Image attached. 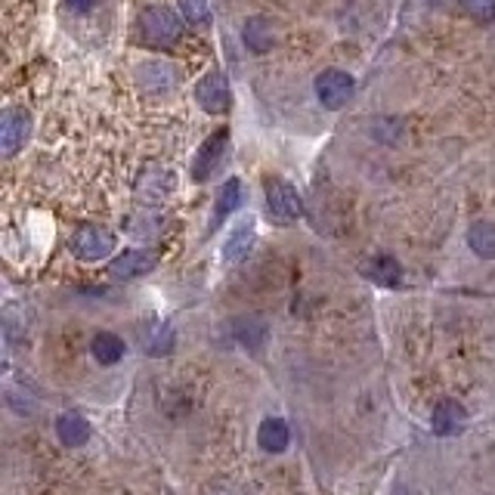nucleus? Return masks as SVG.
Segmentation results:
<instances>
[{"mask_svg":"<svg viewBox=\"0 0 495 495\" xmlns=\"http://www.w3.org/2000/svg\"><path fill=\"white\" fill-rule=\"evenodd\" d=\"M136 25H140L143 32V41L155 43V47H167V43L180 41V34H183L180 16H173V10H167V6H149V10H143Z\"/></svg>","mask_w":495,"mask_h":495,"instance_id":"1","label":"nucleus"},{"mask_svg":"<svg viewBox=\"0 0 495 495\" xmlns=\"http://www.w3.org/2000/svg\"><path fill=\"white\" fill-rule=\"evenodd\" d=\"M69 248L78 260H103L115 251V232L106 227H81L71 236Z\"/></svg>","mask_w":495,"mask_h":495,"instance_id":"2","label":"nucleus"},{"mask_svg":"<svg viewBox=\"0 0 495 495\" xmlns=\"http://www.w3.org/2000/svg\"><path fill=\"white\" fill-rule=\"evenodd\" d=\"M353 90H356V81L344 69H325L322 75L316 78V97L325 108H344L350 103Z\"/></svg>","mask_w":495,"mask_h":495,"instance_id":"3","label":"nucleus"},{"mask_svg":"<svg viewBox=\"0 0 495 495\" xmlns=\"http://www.w3.org/2000/svg\"><path fill=\"white\" fill-rule=\"evenodd\" d=\"M266 208L276 223H294L304 214L301 195L285 180H266Z\"/></svg>","mask_w":495,"mask_h":495,"instance_id":"4","label":"nucleus"},{"mask_svg":"<svg viewBox=\"0 0 495 495\" xmlns=\"http://www.w3.org/2000/svg\"><path fill=\"white\" fill-rule=\"evenodd\" d=\"M195 99H199V106L205 108L210 115H223L232 103V93H229V81L227 75H223L220 69L208 71L205 78L195 87Z\"/></svg>","mask_w":495,"mask_h":495,"instance_id":"5","label":"nucleus"},{"mask_svg":"<svg viewBox=\"0 0 495 495\" xmlns=\"http://www.w3.org/2000/svg\"><path fill=\"white\" fill-rule=\"evenodd\" d=\"M227 143H229V130H217V134H210L208 140L201 143L199 155H195V164H192V177L199 180V183L210 180V173H214L217 164L223 162Z\"/></svg>","mask_w":495,"mask_h":495,"instance_id":"6","label":"nucleus"},{"mask_svg":"<svg viewBox=\"0 0 495 495\" xmlns=\"http://www.w3.org/2000/svg\"><path fill=\"white\" fill-rule=\"evenodd\" d=\"M28 130H32V118L25 112L4 115V121H0V149H4V155H16L28 140Z\"/></svg>","mask_w":495,"mask_h":495,"instance_id":"7","label":"nucleus"},{"mask_svg":"<svg viewBox=\"0 0 495 495\" xmlns=\"http://www.w3.org/2000/svg\"><path fill=\"white\" fill-rule=\"evenodd\" d=\"M155 266V254L152 251H124L108 264V276L112 279H136V276L149 273Z\"/></svg>","mask_w":495,"mask_h":495,"instance_id":"8","label":"nucleus"},{"mask_svg":"<svg viewBox=\"0 0 495 495\" xmlns=\"http://www.w3.org/2000/svg\"><path fill=\"white\" fill-rule=\"evenodd\" d=\"M173 189V177L162 167H145L140 173V183H136V195H140V201H149V205H155V201H164L167 192Z\"/></svg>","mask_w":495,"mask_h":495,"instance_id":"9","label":"nucleus"},{"mask_svg":"<svg viewBox=\"0 0 495 495\" xmlns=\"http://www.w3.org/2000/svg\"><path fill=\"white\" fill-rule=\"evenodd\" d=\"M464 418H468V412H464V406L458 399H443L434 409V434L453 436L464 427Z\"/></svg>","mask_w":495,"mask_h":495,"instance_id":"10","label":"nucleus"},{"mask_svg":"<svg viewBox=\"0 0 495 495\" xmlns=\"http://www.w3.org/2000/svg\"><path fill=\"white\" fill-rule=\"evenodd\" d=\"M362 276L384 288H397L399 282H403V266H399L393 257H388V254H378V257L362 264Z\"/></svg>","mask_w":495,"mask_h":495,"instance_id":"11","label":"nucleus"},{"mask_svg":"<svg viewBox=\"0 0 495 495\" xmlns=\"http://www.w3.org/2000/svg\"><path fill=\"white\" fill-rule=\"evenodd\" d=\"M56 436L65 446H84L90 440V425H87L81 412H62L60 421H56Z\"/></svg>","mask_w":495,"mask_h":495,"instance_id":"12","label":"nucleus"},{"mask_svg":"<svg viewBox=\"0 0 495 495\" xmlns=\"http://www.w3.org/2000/svg\"><path fill=\"white\" fill-rule=\"evenodd\" d=\"M257 440H260V446H264V453L279 455V453H285L288 449L291 431H288V425L282 418H266L264 425H260V431H257Z\"/></svg>","mask_w":495,"mask_h":495,"instance_id":"13","label":"nucleus"},{"mask_svg":"<svg viewBox=\"0 0 495 495\" xmlns=\"http://www.w3.org/2000/svg\"><path fill=\"white\" fill-rule=\"evenodd\" d=\"M136 78H140V84L149 87V90H171V87H177V71L164 62L140 65V69H136Z\"/></svg>","mask_w":495,"mask_h":495,"instance_id":"14","label":"nucleus"},{"mask_svg":"<svg viewBox=\"0 0 495 495\" xmlns=\"http://www.w3.org/2000/svg\"><path fill=\"white\" fill-rule=\"evenodd\" d=\"M242 205V180H227L220 189V195H217V205H214V220H210V227H217L220 220H227V217Z\"/></svg>","mask_w":495,"mask_h":495,"instance_id":"15","label":"nucleus"},{"mask_svg":"<svg viewBox=\"0 0 495 495\" xmlns=\"http://www.w3.org/2000/svg\"><path fill=\"white\" fill-rule=\"evenodd\" d=\"M90 353L97 356V362H103V366H115L124 356V341L112 332H99L90 344Z\"/></svg>","mask_w":495,"mask_h":495,"instance_id":"16","label":"nucleus"},{"mask_svg":"<svg viewBox=\"0 0 495 495\" xmlns=\"http://www.w3.org/2000/svg\"><path fill=\"white\" fill-rule=\"evenodd\" d=\"M245 43L254 50V53H266L273 47V25L266 19L254 16L245 22Z\"/></svg>","mask_w":495,"mask_h":495,"instance_id":"17","label":"nucleus"},{"mask_svg":"<svg viewBox=\"0 0 495 495\" xmlns=\"http://www.w3.org/2000/svg\"><path fill=\"white\" fill-rule=\"evenodd\" d=\"M468 245L471 251L480 254L483 260H492L495 257V227L492 223H474V227L468 229Z\"/></svg>","mask_w":495,"mask_h":495,"instance_id":"18","label":"nucleus"},{"mask_svg":"<svg viewBox=\"0 0 495 495\" xmlns=\"http://www.w3.org/2000/svg\"><path fill=\"white\" fill-rule=\"evenodd\" d=\"M251 245H254V229L251 227H238L227 238V245H223V260H227V264H238V260L251 251Z\"/></svg>","mask_w":495,"mask_h":495,"instance_id":"19","label":"nucleus"},{"mask_svg":"<svg viewBox=\"0 0 495 495\" xmlns=\"http://www.w3.org/2000/svg\"><path fill=\"white\" fill-rule=\"evenodd\" d=\"M180 16H183L189 25H195V28L210 25V6H208V0H180Z\"/></svg>","mask_w":495,"mask_h":495,"instance_id":"20","label":"nucleus"},{"mask_svg":"<svg viewBox=\"0 0 495 495\" xmlns=\"http://www.w3.org/2000/svg\"><path fill=\"white\" fill-rule=\"evenodd\" d=\"M464 13H468L474 22H492L495 19V0H462Z\"/></svg>","mask_w":495,"mask_h":495,"instance_id":"21","label":"nucleus"},{"mask_svg":"<svg viewBox=\"0 0 495 495\" xmlns=\"http://www.w3.org/2000/svg\"><path fill=\"white\" fill-rule=\"evenodd\" d=\"M171 347H173V332L167 329V325H158L152 341H145V350L149 353H167Z\"/></svg>","mask_w":495,"mask_h":495,"instance_id":"22","label":"nucleus"},{"mask_svg":"<svg viewBox=\"0 0 495 495\" xmlns=\"http://www.w3.org/2000/svg\"><path fill=\"white\" fill-rule=\"evenodd\" d=\"M208 495H254V492L242 483H232V480H217V483L208 486Z\"/></svg>","mask_w":495,"mask_h":495,"instance_id":"23","label":"nucleus"},{"mask_svg":"<svg viewBox=\"0 0 495 495\" xmlns=\"http://www.w3.org/2000/svg\"><path fill=\"white\" fill-rule=\"evenodd\" d=\"M71 4H75L78 10H90V4H93V0H71Z\"/></svg>","mask_w":495,"mask_h":495,"instance_id":"24","label":"nucleus"}]
</instances>
